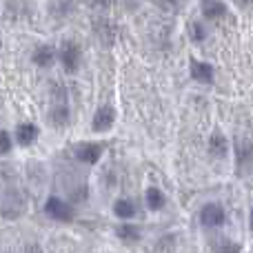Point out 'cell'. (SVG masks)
I'll return each instance as SVG.
<instances>
[{
  "label": "cell",
  "instance_id": "cell-1",
  "mask_svg": "<svg viewBox=\"0 0 253 253\" xmlns=\"http://www.w3.org/2000/svg\"><path fill=\"white\" fill-rule=\"evenodd\" d=\"M44 211H47L53 220H60V222H67V220H71V215H74L69 205H65L60 198H49L47 205H44Z\"/></svg>",
  "mask_w": 253,
  "mask_h": 253
},
{
  "label": "cell",
  "instance_id": "cell-2",
  "mask_svg": "<svg viewBox=\"0 0 253 253\" xmlns=\"http://www.w3.org/2000/svg\"><path fill=\"white\" fill-rule=\"evenodd\" d=\"M200 218H202L205 227H220V224L224 222V211H222V207H218V205H207L205 209H202Z\"/></svg>",
  "mask_w": 253,
  "mask_h": 253
},
{
  "label": "cell",
  "instance_id": "cell-3",
  "mask_svg": "<svg viewBox=\"0 0 253 253\" xmlns=\"http://www.w3.org/2000/svg\"><path fill=\"white\" fill-rule=\"evenodd\" d=\"M62 65H65L67 71H76V67H78V60H80V49L76 42H65L62 44Z\"/></svg>",
  "mask_w": 253,
  "mask_h": 253
},
{
  "label": "cell",
  "instance_id": "cell-4",
  "mask_svg": "<svg viewBox=\"0 0 253 253\" xmlns=\"http://www.w3.org/2000/svg\"><path fill=\"white\" fill-rule=\"evenodd\" d=\"M114 118H116V114L109 105L100 107L98 114H96V118H93V131H107L111 125H114Z\"/></svg>",
  "mask_w": 253,
  "mask_h": 253
},
{
  "label": "cell",
  "instance_id": "cell-5",
  "mask_svg": "<svg viewBox=\"0 0 253 253\" xmlns=\"http://www.w3.org/2000/svg\"><path fill=\"white\" fill-rule=\"evenodd\" d=\"M76 156H78V160L93 165V162L100 160V156H102V147H100V144H83V147L76 149Z\"/></svg>",
  "mask_w": 253,
  "mask_h": 253
},
{
  "label": "cell",
  "instance_id": "cell-6",
  "mask_svg": "<svg viewBox=\"0 0 253 253\" xmlns=\"http://www.w3.org/2000/svg\"><path fill=\"white\" fill-rule=\"evenodd\" d=\"M191 76L198 80V83H211L213 80V67L207 65V62H191Z\"/></svg>",
  "mask_w": 253,
  "mask_h": 253
},
{
  "label": "cell",
  "instance_id": "cell-7",
  "mask_svg": "<svg viewBox=\"0 0 253 253\" xmlns=\"http://www.w3.org/2000/svg\"><path fill=\"white\" fill-rule=\"evenodd\" d=\"M16 135H18V142H22V144H31V142L36 140V135H38V129H36L34 125L25 123V125L18 126Z\"/></svg>",
  "mask_w": 253,
  "mask_h": 253
},
{
  "label": "cell",
  "instance_id": "cell-8",
  "mask_svg": "<svg viewBox=\"0 0 253 253\" xmlns=\"http://www.w3.org/2000/svg\"><path fill=\"white\" fill-rule=\"evenodd\" d=\"M202 11H205L207 18H220L227 13V7H224L222 2H218V0H207V2L202 4Z\"/></svg>",
  "mask_w": 253,
  "mask_h": 253
},
{
  "label": "cell",
  "instance_id": "cell-9",
  "mask_svg": "<svg viewBox=\"0 0 253 253\" xmlns=\"http://www.w3.org/2000/svg\"><path fill=\"white\" fill-rule=\"evenodd\" d=\"M147 205H149V209H153V211H158L162 205H165V196H162V191L160 189H149L147 191Z\"/></svg>",
  "mask_w": 253,
  "mask_h": 253
},
{
  "label": "cell",
  "instance_id": "cell-10",
  "mask_svg": "<svg viewBox=\"0 0 253 253\" xmlns=\"http://www.w3.org/2000/svg\"><path fill=\"white\" fill-rule=\"evenodd\" d=\"M51 60H53V51L49 47H38V49H36V53H34V62H36V65L47 67Z\"/></svg>",
  "mask_w": 253,
  "mask_h": 253
},
{
  "label": "cell",
  "instance_id": "cell-11",
  "mask_svg": "<svg viewBox=\"0 0 253 253\" xmlns=\"http://www.w3.org/2000/svg\"><path fill=\"white\" fill-rule=\"evenodd\" d=\"M114 213L118 215V218H131V215L135 213V209L129 200H118L114 205Z\"/></svg>",
  "mask_w": 253,
  "mask_h": 253
},
{
  "label": "cell",
  "instance_id": "cell-12",
  "mask_svg": "<svg viewBox=\"0 0 253 253\" xmlns=\"http://www.w3.org/2000/svg\"><path fill=\"white\" fill-rule=\"evenodd\" d=\"M209 149L213 156H224V153H227V140H224L222 135H215V138H211Z\"/></svg>",
  "mask_w": 253,
  "mask_h": 253
},
{
  "label": "cell",
  "instance_id": "cell-13",
  "mask_svg": "<svg viewBox=\"0 0 253 253\" xmlns=\"http://www.w3.org/2000/svg\"><path fill=\"white\" fill-rule=\"evenodd\" d=\"M118 236L123 238V240H129V242H135L140 238V231L138 227H131V224H125V227L118 229Z\"/></svg>",
  "mask_w": 253,
  "mask_h": 253
},
{
  "label": "cell",
  "instance_id": "cell-14",
  "mask_svg": "<svg viewBox=\"0 0 253 253\" xmlns=\"http://www.w3.org/2000/svg\"><path fill=\"white\" fill-rule=\"evenodd\" d=\"M218 253H240V247L238 245H224L222 249H218Z\"/></svg>",
  "mask_w": 253,
  "mask_h": 253
},
{
  "label": "cell",
  "instance_id": "cell-15",
  "mask_svg": "<svg viewBox=\"0 0 253 253\" xmlns=\"http://www.w3.org/2000/svg\"><path fill=\"white\" fill-rule=\"evenodd\" d=\"M9 144H11V142H9V133H7V131H2V147H0V151L7 153L9 151Z\"/></svg>",
  "mask_w": 253,
  "mask_h": 253
},
{
  "label": "cell",
  "instance_id": "cell-16",
  "mask_svg": "<svg viewBox=\"0 0 253 253\" xmlns=\"http://www.w3.org/2000/svg\"><path fill=\"white\" fill-rule=\"evenodd\" d=\"M193 34H196V36H193L196 40H202V38H205V36H202V34H205V31H202V25H193Z\"/></svg>",
  "mask_w": 253,
  "mask_h": 253
},
{
  "label": "cell",
  "instance_id": "cell-17",
  "mask_svg": "<svg viewBox=\"0 0 253 253\" xmlns=\"http://www.w3.org/2000/svg\"><path fill=\"white\" fill-rule=\"evenodd\" d=\"M251 227H253V211H251Z\"/></svg>",
  "mask_w": 253,
  "mask_h": 253
}]
</instances>
